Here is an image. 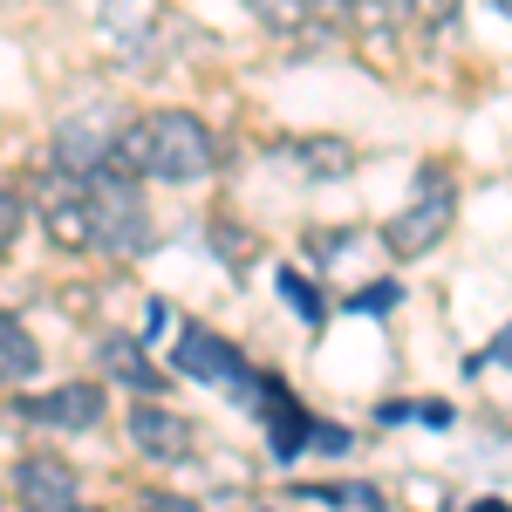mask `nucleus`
I'll return each instance as SVG.
<instances>
[{"mask_svg":"<svg viewBox=\"0 0 512 512\" xmlns=\"http://www.w3.org/2000/svg\"><path fill=\"white\" fill-rule=\"evenodd\" d=\"M117 171L130 178H158V185H198L219 171V137L192 110H151V117L123 123Z\"/></svg>","mask_w":512,"mask_h":512,"instance_id":"1","label":"nucleus"},{"mask_svg":"<svg viewBox=\"0 0 512 512\" xmlns=\"http://www.w3.org/2000/svg\"><path fill=\"white\" fill-rule=\"evenodd\" d=\"M89 185V212H96V253L103 260H137L151 246V205L137 198L130 171H103V178H82Z\"/></svg>","mask_w":512,"mask_h":512,"instance_id":"2","label":"nucleus"},{"mask_svg":"<svg viewBox=\"0 0 512 512\" xmlns=\"http://www.w3.org/2000/svg\"><path fill=\"white\" fill-rule=\"evenodd\" d=\"M451 219H458V185H451V171H444V164H424L410 205L383 226V246L403 253V260H417V253H431L437 239L451 233Z\"/></svg>","mask_w":512,"mask_h":512,"instance_id":"3","label":"nucleus"},{"mask_svg":"<svg viewBox=\"0 0 512 512\" xmlns=\"http://www.w3.org/2000/svg\"><path fill=\"white\" fill-rule=\"evenodd\" d=\"M171 369L192 376V383H212V390H233V396H246V390H253V376H260V369H253L226 335H212L205 321H185V328H178Z\"/></svg>","mask_w":512,"mask_h":512,"instance_id":"4","label":"nucleus"},{"mask_svg":"<svg viewBox=\"0 0 512 512\" xmlns=\"http://www.w3.org/2000/svg\"><path fill=\"white\" fill-rule=\"evenodd\" d=\"M117 144H123L117 110H76L55 130V158L48 164L62 178H103V171H117Z\"/></svg>","mask_w":512,"mask_h":512,"instance_id":"5","label":"nucleus"},{"mask_svg":"<svg viewBox=\"0 0 512 512\" xmlns=\"http://www.w3.org/2000/svg\"><path fill=\"white\" fill-rule=\"evenodd\" d=\"M35 212H41V233L62 253H96V212H89V185L82 178L48 171V185L35 192Z\"/></svg>","mask_w":512,"mask_h":512,"instance_id":"6","label":"nucleus"},{"mask_svg":"<svg viewBox=\"0 0 512 512\" xmlns=\"http://www.w3.org/2000/svg\"><path fill=\"white\" fill-rule=\"evenodd\" d=\"M14 499H21V512H96L89 492H82V478H76V465H62L48 451H28L14 465Z\"/></svg>","mask_w":512,"mask_h":512,"instance_id":"7","label":"nucleus"},{"mask_svg":"<svg viewBox=\"0 0 512 512\" xmlns=\"http://www.w3.org/2000/svg\"><path fill=\"white\" fill-rule=\"evenodd\" d=\"M130 444H137L151 465H185L198 451V431H192V417L164 410L158 396H137V410H130Z\"/></svg>","mask_w":512,"mask_h":512,"instance_id":"8","label":"nucleus"},{"mask_svg":"<svg viewBox=\"0 0 512 512\" xmlns=\"http://www.w3.org/2000/svg\"><path fill=\"white\" fill-rule=\"evenodd\" d=\"M103 35L117 41V55L130 69H144L158 55V28H164V0H96Z\"/></svg>","mask_w":512,"mask_h":512,"instance_id":"9","label":"nucleus"},{"mask_svg":"<svg viewBox=\"0 0 512 512\" xmlns=\"http://www.w3.org/2000/svg\"><path fill=\"white\" fill-rule=\"evenodd\" d=\"M21 417L41 431H96L103 424V383H62V390L21 396Z\"/></svg>","mask_w":512,"mask_h":512,"instance_id":"10","label":"nucleus"},{"mask_svg":"<svg viewBox=\"0 0 512 512\" xmlns=\"http://www.w3.org/2000/svg\"><path fill=\"white\" fill-rule=\"evenodd\" d=\"M96 369H110V376L130 383L137 396L164 390V369L151 362V342H144V335H96Z\"/></svg>","mask_w":512,"mask_h":512,"instance_id":"11","label":"nucleus"},{"mask_svg":"<svg viewBox=\"0 0 512 512\" xmlns=\"http://www.w3.org/2000/svg\"><path fill=\"white\" fill-rule=\"evenodd\" d=\"M280 158L294 171H308V178H349L355 144H342V137H294V144H280Z\"/></svg>","mask_w":512,"mask_h":512,"instance_id":"12","label":"nucleus"},{"mask_svg":"<svg viewBox=\"0 0 512 512\" xmlns=\"http://www.w3.org/2000/svg\"><path fill=\"white\" fill-rule=\"evenodd\" d=\"M28 376H41V349H35V335L0 308V390H21Z\"/></svg>","mask_w":512,"mask_h":512,"instance_id":"13","label":"nucleus"},{"mask_svg":"<svg viewBox=\"0 0 512 512\" xmlns=\"http://www.w3.org/2000/svg\"><path fill=\"white\" fill-rule=\"evenodd\" d=\"M301 506H328V512H383V492L369 478H349V485H294Z\"/></svg>","mask_w":512,"mask_h":512,"instance_id":"14","label":"nucleus"},{"mask_svg":"<svg viewBox=\"0 0 512 512\" xmlns=\"http://www.w3.org/2000/svg\"><path fill=\"white\" fill-rule=\"evenodd\" d=\"M246 7H253L260 28H274V35H301V28H315L335 0H246Z\"/></svg>","mask_w":512,"mask_h":512,"instance_id":"15","label":"nucleus"},{"mask_svg":"<svg viewBox=\"0 0 512 512\" xmlns=\"http://www.w3.org/2000/svg\"><path fill=\"white\" fill-rule=\"evenodd\" d=\"M308 253L321 267H355L349 253H369V233H308Z\"/></svg>","mask_w":512,"mask_h":512,"instance_id":"16","label":"nucleus"},{"mask_svg":"<svg viewBox=\"0 0 512 512\" xmlns=\"http://www.w3.org/2000/svg\"><path fill=\"white\" fill-rule=\"evenodd\" d=\"M376 417H383V424H403V417H417V424L444 431V424H451V403H383Z\"/></svg>","mask_w":512,"mask_h":512,"instance_id":"17","label":"nucleus"},{"mask_svg":"<svg viewBox=\"0 0 512 512\" xmlns=\"http://www.w3.org/2000/svg\"><path fill=\"white\" fill-rule=\"evenodd\" d=\"M280 294H287V301L301 308V321H308V328H315V321H321V294H315V287H308V280H301V274H280Z\"/></svg>","mask_w":512,"mask_h":512,"instance_id":"18","label":"nucleus"},{"mask_svg":"<svg viewBox=\"0 0 512 512\" xmlns=\"http://www.w3.org/2000/svg\"><path fill=\"white\" fill-rule=\"evenodd\" d=\"M458 14V0H410V21H424V28H444Z\"/></svg>","mask_w":512,"mask_h":512,"instance_id":"19","label":"nucleus"},{"mask_svg":"<svg viewBox=\"0 0 512 512\" xmlns=\"http://www.w3.org/2000/svg\"><path fill=\"white\" fill-rule=\"evenodd\" d=\"M349 308H355V315H369V308H396V287L383 280V287H369V294H355Z\"/></svg>","mask_w":512,"mask_h":512,"instance_id":"20","label":"nucleus"},{"mask_svg":"<svg viewBox=\"0 0 512 512\" xmlns=\"http://www.w3.org/2000/svg\"><path fill=\"white\" fill-rule=\"evenodd\" d=\"M14 226H21V198H14V192H0V253H7Z\"/></svg>","mask_w":512,"mask_h":512,"instance_id":"21","label":"nucleus"},{"mask_svg":"<svg viewBox=\"0 0 512 512\" xmlns=\"http://www.w3.org/2000/svg\"><path fill=\"white\" fill-rule=\"evenodd\" d=\"M478 362H499V369H512V321L499 328V342H492L485 355H472V369H478Z\"/></svg>","mask_w":512,"mask_h":512,"instance_id":"22","label":"nucleus"},{"mask_svg":"<svg viewBox=\"0 0 512 512\" xmlns=\"http://www.w3.org/2000/svg\"><path fill=\"white\" fill-rule=\"evenodd\" d=\"M472 512H512V506H499V499H478V506Z\"/></svg>","mask_w":512,"mask_h":512,"instance_id":"23","label":"nucleus"},{"mask_svg":"<svg viewBox=\"0 0 512 512\" xmlns=\"http://www.w3.org/2000/svg\"><path fill=\"white\" fill-rule=\"evenodd\" d=\"M492 7H499V14H512V0H492Z\"/></svg>","mask_w":512,"mask_h":512,"instance_id":"24","label":"nucleus"}]
</instances>
